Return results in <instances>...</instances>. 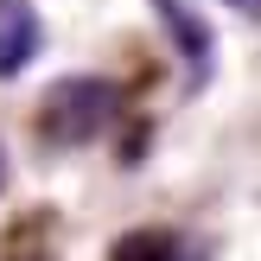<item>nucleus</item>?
I'll return each instance as SVG.
<instances>
[{"mask_svg": "<svg viewBox=\"0 0 261 261\" xmlns=\"http://www.w3.org/2000/svg\"><path fill=\"white\" fill-rule=\"evenodd\" d=\"M115 115H121V89H115L109 76H96V70H76V76H58V83L45 89V102H38V134H45V147L70 153V147L102 140L115 127Z\"/></svg>", "mask_w": 261, "mask_h": 261, "instance_id": "nucleus-1", "label": "nucleus"}, {"mask_svg": "<svg viewBox=\"0 0 261 261\" xmlns=\"http://www.w3.org/2000/svg\"><path fill=\"white\" fill-rule=\"evenodd\" d=\"M153 13H160L166 38H172V58L185 64V83L211 89V76H217V25L204 19V7L198 0H153Z\"/></svg>", "mask_w": 261, "mask_h": 261, "instance_id": "nucleus-2", "label": "nucleus"}, {"mask_svg": "<svg viewBox=\"0 0 261 261\" xmlns=\"http://www.w3.org/2000/svg\"><path fill=\"white\" fill-rule=\"evenodd\" d=\"M45 51V19L32 0H0V83H13L19 70H32V58Z\"/></svg>", "mask_w": 261, "mask_h": 261, "instance_id": "nucleus-3", "label": "nucleus"}, {"mask_svg": "<svg viewBox=\"0 0 261 261\" xmlns=\"http://www.w3.org/2000/svg\"><path fill=\"white\" fill-rule=\"evenodd\" d=\"M109 261H185V236H178V229H166V223L127 229V236L109 242Z\"/></svg>", "mask_w": 261, "mask_h": 261, "instance_id": "nucleus-4", "label": "nucleus"}, {"mask_svg": "<svg viewBox=\"0 0 261 261\" xmlns=\"http://www.w3.org/2000/svg\"><path fill=\"white\" fill-rule=\"evenodd\" d=\"M223 7H242V13H255V19H261V0H223Z\"/></svg>", "mask_w": 261, "mask_h": 261, "instance_id": "nucleus-5", "label": "nucleus"}, {"mask_svg": "<svg viewBox=\"0 0 261 261\" xmlns=\"http://www.w3.org/2000/svg\"><path fill=\"white\" fill-rule=\"evenodd\" d=\"M0 185H7V147H0Z\"/></svg>", "mask_w": 261, "mask_h": 261, "instance_id": "nucleus-6", "label": "nucleus"}]
</instances>
